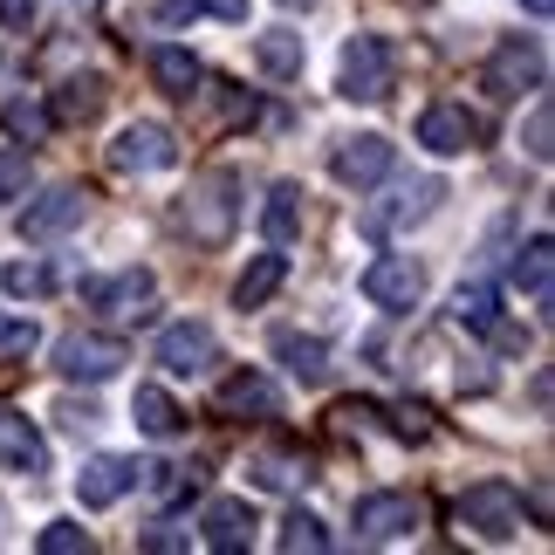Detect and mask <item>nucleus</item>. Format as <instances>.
Wrapping results in <instances>:
<instances>
[{"instance_id": "26", "label": "nucleus", "mask_w": 555, "mask_h": 555, "mask_svg": "<svg viewBox=\"0 0 555 555\" xmlns=\"http://www.w3.org/2000/svg\"><path fill=\"white\" fill-rule=\"evenodd\" d=\"M261 233H268V247H288L295 233H302V185H274L268 192V206H261Z\"/></svg>"}, {"instance_id": "11", "label": "nucleus", "mask_w": 555, "mask_h": 555, "mask_svg": "<svg viewBox=\"0 0 555 555\" xmlns=\"http://www.w3.org/2000/svg\"><path fill=\"white\" fill-rule=\"evenodd\" d=\"M357 288H364V302H377V309H418V295H425V268L412 261V254H377Z\"/></svg>"}, {"instance_id": "4", "label": "nucleus", "mask_w": 555, "mask_h": 555, "mask_svg": "<svg viewBox=\"0 0 555 555\" xmlns=\"http://www.w3.org/2000/svg\"><path fill=\"white\" fill-rule=\"evenodd\" d=\"M439 199H446V179H404V185H391L384 199H371L364 206V233L371 241H398V233H412L418 220H433L439 212Z\"/></svg>"}, {"instance_id": "38", "label": "nucleus", "mask_w": 555, "mask_h": 555, "mask_svg": "<svg viewBox=\"0 0 555 555\" xmlns=\"http://www.w3.org/2000/svg\"><path fill=\"white\" fill-rule=\"evenodd\" d=\"M199 14H206V0H158V28H185Z\"/></svg>"}, {"instance_id": "31", "label": "nucleus", "mask_w": 555, "mask_h": 555, "mask_svg": "<svg viewBox=\"0 0 555 555\" xmlns=\"http://www.w3.org/2000/svg\"><path fill=\"white\" fill-rule=\"evenodd\" d=\"M0 288H8L14 302H41V295H55V268L49 261H14L0 274Z\"/></svg>"}, {"instance_id": "40", "label": "nucleus", "mask_w": 555, "mask_h": 555, "mask_svg": "<svg viewBox=\"0 0 555 555\" xmlns=\"http://www.w3.org/2000/svg\"><path fill=\"white\" fill-rule=\"evenodd\" d=\"M220 117H227V124H254V96H241V90H220Z\"/></svg>"}, {"instance_id": "43", "label": "nucleus", "mask_w": 555, "mask_h": 555, "mask_svg": "<svg viewBox=\"0 0 555 555\" xmlns=\"http://www.w3.org/2000/svg\"><path fill=\"white\" fill-rule=\"evenodd\" d=\"M282 8H315V0H282Z\"/></svg>"}, {"instance_id": "28", "label": "nucleus", "mask_w": 555, "mask_h": 555, "mask_svg": "<svg viewBox=\"0 0 555 555\" xmlns=\"http://www.w3.org/2000/svg\"><path fill=\"white\" fill-rule=\"evenodd\" d=\"M515 288H528L535 302L555 295V247H548V233H535V241L515 254Z\"/></svg>"}, {"instance_id": "33", "label": "nucleus", "mask_w": 555, "mask_h": 555, "mask_svg": "<svg viewBox=\"0 0 555 555\" xmlns=\"http://www.w3.org/2000/svg\"><path fill=\"white\" fill-rule=\"evenodd\" d=\"M494 315H501V295L487 288V282H474V288L453 295V323H460V330H487Z\"/></svg>"}, {"instance_id": "12", "label": "nucleus", "mask_w": 555, "mask_h": 555, "mask_svg": "<svg viewBox=\"0 0 555 555\" xmlns=\"http://www.w3.org/2000/svg\"><path fill=\"white\" fill-rule=\"evenodd\" d=\"M350 521H357V542H404V535H418L425 507L418 494H364Z\"/></svg>"}, {"instance_id": "42", "label": "nucleus", "mask_w": 555, "mask_h": 555, "mask_svg": "<svg viewBox=\"0 0 555 555\" xmlns=\"http://www.w3.org/2000/svg\"><path fill=\"white\" fill-rule=\"evenodd\" d=\"M62 8H69V14H96L103 0H62Z\"/></svg>"}, {"instance_id": "22", "label": "nucleus", "mask_w": 555, "mask_h": 555, "mask_svg": "<svg viewBox=\"0 0 555 555\" xmlns=\"http://www.w3.org/2000/svg\"><path fill=\"white\" fill-rule=\"evenodd\" d=\"M152 82H158L165 96H199L206 69H199V55H192V49H172V41H158V49H152Z\"/></svg>"}, {"instance_id": "10", "label": "nucleus", "mask_w": 555, "mask_h": 555, "mask_svg": "<svg viewBox=\"0 0 555 555\" xmlns=\"http://www.w3.org/2000/svg\"><path fill=\"white\" fill-rule=\"evenodd\" d=\"M391 158H398V144H391V138H377V131H364V138H344V144L330 152V172H336V185L371 192V185L391 179Z\"/></svg>"}, {"instance_id": "27", "label": "nucleus", "mask_w": 555, "mask_h": 555, "mask_svg": "<svg viewBox=\"0 0 555 555\" xmlns=\"http://www.w3.org/2000/svg\"><path fill=\"white\" fill-rule=\"evenodd\" d=\"M302 55H309V49H302V35H295V28H268V35H254V62H261L268 76H282V82H288V76H302Z\"/></svg>"}, {"instance_id": "32", "label": "nucleus", "mask_w": 555, "mask_h": 555, "mask_svg": "<svg viewBox=\"0 0 555 555\" xmlns=\"http://www.w3.org/2000/svg\"><path fill=\"white\" fill-rule=\"evenodd\" d=\"M35 344H41L35 315H8V309H0V364H28Z\"/></svg>"}, {"instance_id": "17", "label": "nucleus", "mask_w": 555, "mask_h": 555, "mask_svg": "<svg viewBox=\"0 0 555 555\" xmlns=\"http://www.w3.org/2000/svg\"><path fill=\"white\" fill-rule=\"evenodd\" d=\"M254 528H261V521H254V507L227 494V501H212V507H206L199 542H206L212 555H241V548H254Z\"/></svg>"}, {"instance_id": "1", "label": "nucleus", "mask_w": 555, "mask_h": 555, "mask_svg": "<svg viewBox=\"0 0 555 555\" xmlns=\"http://www.w3.org/2000/svg\"><path fill=\"white\" fill-rule=\"evenodd\" d=\"M233 227H241V179L212 165V172H199V179H192V192L179 199V233H185L192 247L212 254V247L233 241Z\"/></svg>"}, {"instance_id": "14", "label": "nucleus", "mask_w": 555, "mask_h": 555, "mask_svg": "<svg viewBox=\"0 0 555 555\" xmlns=\"http://www.w3.org/2000/svg\"><path fill=\"white\" fill-rule=\"evenodd\" d=\"M0 466H8V474H28V480L49 474V439H41L35 418L14 412V404H0Z\"/></svg>"}, {"instance_id": "8", "label": "nucleus", "mask_w": 555, "mask_h": 555, "mask_svg": "<svg viewBox=\"0 0 555 555\" xmlns=\"http://www.w3.org/2000/svg\"><path fill=\"white\" fill-rule=\"evenodd\" d=\"M82 212H90V192L82 185H49L41 199H28L14 212V233L21 241H62V233L82 227Z\"/></svg>"}, {"instance_id": "23", "label": "nucleus", "mask_w": 555, "mask_h": 555, "mask_svg": "<svg viewBox=\"0 0 555 555\" xmlns=\"http://www.w3.org/2000/svg\"><path fill=\"white\" fill-rule=\"evenodd\" d=\"M138 487L152 494L158 507H179V501H192L206 487V474L199 466H172V460H158V466H138Z\"/></svg>"}, {"instance_id": "39", "label": "nucleus", "mask_w": 555, "mask_h": 555, "mask_svg": "<svg viewBox=\"0 0 555 555\" xmlns=\"http://www.w3.org/2000/svg\"><path fill=\"white\" fill-rule=\"evenodd\" d=\"M0 28L28 35V28H35V0H0Z\"/></svg>"}, {"instance_id": "9", "label": "nucleus", "mask_w": 555, "mask_h": 555, "mask_svg": "<svg viewBox=\"0 0 555 555\" xmlns=\"http://www.w3.org/2000/svg\"><path fill=\"white\" fill-rule=\"evenodd\" d=\"M418 144H425L433 158H460V152H480V144H487V124L466 111V103H425Z\"/></svg>"}, {"instance_id": "34", "label": "nucleus", "mask_w": 555, "mask_h": 555, "mask_svg": "<svg viewBox=\"0 0 555 555\" xmlns=\"http://www.w3.org/2000/svg\"><path fill=\"white\" fill-rule=\"evenodd\" d=\"M35 548L41 555H90V528H76V521H49L35 535Z\"/></svg>"}, {"instance_id": "13", "label": "nucleus", "mask_w": 555, "mask_h": 555, "mask_svg": "<svg viewBox=\"0 0 555 555\" xmlns=\"http://www.w3.org/2000/svg\"><path fill=\"white\" fill-rule=\"evenodd\" d=\"M111 165L117 172H165V165H179V138L165 124H124L111 144Z\"/></svg>"}, {"instance_id": "7", "label": "nucleus", "mask_w": 555, "mask_h": 555, "mask_svg": "<svg viewBox=\"0 0 555 555\" xmlns=\"http://www.w3.org/2000/svg\"><path fill=\"white\" fill-rule=\"evenodd\" d=\"M460 521L474 528L480 542H515L521 535V494L507 480H480L460 494Z\"/></svg>"}, {"instance_id": "36", "label": "nucleus", "mask_w": 555, "mask_h": 555, "mask_svg": "<svg viewBox=\"0 0 555 555\" xmlns=\"http://www.w3.org/2000/svg\"><path fill=\"white\" fill-rule=\"evenodd\" d=\"M555 117H548V103H535V117H528V158L535 165H548V152H555Z\"/></svg>"}, {"instance_id": "41", "label": "nucleus", "mask_w": 555, "mask_h": 555, "mask_svg": "<svg viewBox=\"0 0 555 555\" xmlns=\"http://www.w3.org/2000/svg\"><path fill=\"white\" fill-rule=\"evenodd\" d=\"M521 8L535 14V21H548V14H555V0H521Z\"/></svg>"}, {"instance_id": "37", "label": "nucleus", "mask_w": 555, "mask_h": 555, "mask_svg": "<svg viewBox=\"0 0 555 555\" xmlns=\"http://www.w3.org/2000/svg\"><path fill=\"white\" fill-rule=\"evenodd\" d=\"M138 548L144 555H179V548H192V535H185V528H144Z\"/></svg>"}, {"instance_id": "3", "label": "nucleus", "mask_w": 555, "mask_h": 555, "mask_svg": "<svg viewBox=\"0 0 555 555\" xmlns=\"http://www.w3.org/2000/svg\"><path fill=\"white\" fill-rule=\"evenodd\" d=\"M542 82H548L542 41L535 35H501L494 55H487V96H494V103H521V96H535Z\"/></svg>"}, {"instance_id": "16", "label": "nucleus", "mask_w": 555, "mask_h": 555, "mask_svg": "<svg viewBox=\"0 0 555 555\" xmlns=\"http://www.w3.org/2000/svg\"><path fill=\"white\" fill-rule=\"evenodd\" d=\"M138 487V460H124V453H96V460H82V474H76V494L82 507H111L124 501Z\"/></svg>"}, {"instance_id": "6", "label": "nucleus", "mask_w": 555, "mask_h": 555, "mask_svg": "<svg viewBox=\"0 0 555 555\" xmlns=\"http://www.w3.org/2000/svg\"><path fill=\"white\" fill-rule=\"evenodd\" d=\"M131 364V350H124V336H103V330H69L55 344V371L69 384H103Z\"/></svg>"}, {"instance_id": "25", "label": "nucleus", "mask_w": 555, "mask_h": 555, "mask_svg": "<svg viewBox=\"0 0 555 555\" xmlns=\"http://www.w3.org/2000/svg\"><path fill=\"white\" fill-rule=\"evenodd\" d=\"M282 282H288V254H254V261L241 268V282H233V302H241V309H261Z\"/></svg>"}, {"instance_id": "15", "label": "nucleus", "mask_w": 555, "mask_h": 555, "mask_svg": "<svg viewBox=\"0 0 555 555\" xmlns=\"http://www.w3.org/2000/svg\"><path fill=\"white\" fill-rule=\"evenodd\" d=\"M158 364L172 377H199V371L220 364V336H212L206 323H172L158 336Z\"/></svg>"}, {"instance_id": "2", "label": "nucleus", "mask_w": 555, "mask_h": 555, "mask_svg": "<svg viewBox=\"0 0 555 555\" xmlns=\"http://www.w3.org/2000/svg\"><path fill=\"white\" fill-rule=\"evenodd\" d=\"M398 41L391 35H357L344 49V69H336V90H344L350 103H384L398 90Z\"/></svg>"}, {"instance_id": "24", "label": "nucleus", "mask_w": 555, "mask_h": 555, "mask_svg": "<svg viewBox=\"0 0 555 555\" xmlns=\"http://www.w3.org/2000/svg\"><path fill=\"white\" fill-rule=\"evenodd\" d=\"M247 480L254 487H268V494H295V487H309V460L302 453H254L247 460Z\"/></svg>"}, {"instance_id": "18", "label": "nucleus", "mask_w": 555, "mask_h": 555, "mask_svg": "<svg viewBox=\"0 0 555 555\" xmlns=\"http://www.w3.org/2000/svg\"><path fill=\"white\" fill-rule=\"evenodd\" d=\"M220 412L227 418H282V391H274V377H261V371H233L220 384Z\"/></svg>"}, {"instance_id": "5", "label": "nucleus", "mask_w": 555, "mask_h": 555, "mask_svg": "<svg viewBox=\"0 0 555 555\" xmlns=\"http://www.w3.org/2000/svg\"><path fill=\"white\" fill-rule=\"evenodd\" d=\"M152 295H158V274H152V268L90 274V282H82V309L117 315V323H144V315H152Z\"/></svg>"}, {"instance_id": "20", "label": "nucleus", "mask_w": 555, "mask_h": 555, "mask_svg": "<svg viewBox=\"0 0 555 555\" xmlns=\"http://www.w3.org/2000/svg\"><path fill=\"white\" fill-rule=\"evenodd\" d=\"M274 357H282V371H288L295 384H323V377H330V350H323V336L282 330V336H274Z\"/></svg>"}, {"instance_id": "35", "label": "nucleus", "mask_w": 555, "mask_h": 555, "mask_svg": "<svg viewBox=\"0 0 555 555\" xmlns=\"http://www.w3.org/2000/svg\"><path fill=\"white\" fill-rule=\"evenodd\" d=\"M21 192H28V152L0 144V199H21Z\"/></svg>"}, {"instance_id": "21", "label": "nucleus", "mask_w": 555, "mask_h": 555, "mask_svg": "<svg viewBox=\"0 0 555 555\" xmlns=\"http://www.w3.org/2000/svg\"><path fill=\"white\" fill-rule=\"evenodd\" d=\"M131 418H138V433H144V439H179V433H185L179 398H172V391H158V384H138Z\"/></svg>"}, {"instance_id": "19", "label": "nucleus", "mask_w": 555, "mask_h": 555, "mask_svg": "<svg viewBox=\"0 0 555 555\" xmlns=\"http://www.w3.org/2000/svg\"><path fill=\"white\" fill-rule=\"evenodd\" d=\"M103 103H111V82H103V76H69V82L49 96V117H55V124H96Z\"/></svg>"}, {"instance_id": "29", "label": "nucleus", "mask_w": 555, "mask_h": 555, "mask_svg": "<svg viewBox=\"0 0 555 555\" xmlns=\"http://www.w3.org/2000/svg\"><path fill=\"white\" fill-rule=\"evenodd\" d=\"M330 542L336 535L309 515V507H295V515L282 521V535H274V548H282V555H330Z\"/></svg>"}, {"instance_id": "30", "label": "nucleus", "mask_w": 555, "mask_h": 555, "mask_svg": "<svg viewBox=\"0 0 555 555\" xmlns=\"http://www.w3.org/2000/svg\"><path fill=\"white\" fill-rule=\"evenodd\" d=\"M0 124H8V131H14L21 144H41V138L55 131V117L41 111L35 96H0Z\"/></svg>"}]
</instances>
